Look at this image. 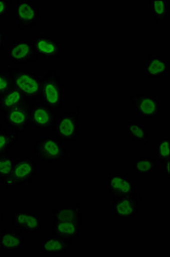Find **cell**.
<instances>
[{
    "instance_id": "6da1fadb",
    "label": "cell",
    "mask_w": 170,
    "mask_h": 257,
    "mask_svg": "<svg viewBox=\"0 0 170 257\" xmlns=\"http://www.w3.org/2000/svg\"><path fill=\"white\" fill-rule=\"evenodd\" d=\"M41 97L42 102L52 109H61L64 102V89L56 71H49L41 78Z\"/></svg>"
},
{
    "instance_id": "7a4b0ae2",
    "label": "cell",
    "mask_w": 170,
    "mask_h": 257,
    "mask_svg": "<svg viewBox=\"0 0 170 257\" xmlns=\"http://www.w3.org/2000/svg\"><path fill=\"white\" fill-rule=\"evenodd\" d=\"M130 109L143 119H156L162 113V101L156 93L132 95L130 98Z\"/></svg>"
},
{
    "instance_id": "3957f363",
    "label": "cell",
    "mask_w": 170,
    "mask_h": 257,
    "mask_svg": "<svg viewBox=\"0 0 170 257\" xmlns=\"http://www.w3.org/2000/svg\"><path fill=\"white\" fill-rule=\"evenodd\" d=\"M79 111L80 108L77 105L74 109L56 115L54 131L62 142H74L76 138L79 133Z\"/></svg>"
},
{
    "instance_id": "277c9868",
    "label": "cell",
    "mask_w": 170,
    "mask_h": 257,
    "mask_svg": "<svg viewBox=\"0 0 170 257\" xmlns=\"http://www.w3.org/2000/svg\"><path fill=\"white\" fill-rule=\"evenodd\" d=\"M34 153L43 164L58 162L65 157L66 148L64 142L56 136L42 137L37 138Z\"/></svg>"
},
{
    "instance_id": "5b68a950",
    "label": "cell",
    "mask_w": 170,
    "mask_h": 257,
    "mask_svg": "<svg viewBox=\"0 0 170 257\" xmlns=\"http://www.w3.org/2000/svg\"><path fill=\"white\" fill-rule=\"evenodd\" d=\"M37 160L28 157L16 159L12 173L3 182L6 186H26L29 184L34 176L36 174Z\"/></svg>"
},
{
    "instance_id": "8992f818",
    "label": "cell",
    "mask_w": 170,
    "mask_h": 257,
    "mask_svg": "<svg viewBox=\"0 0 170 257\" xmlns=\"http://www.w3.org/2000/svg\"><path fill=\"white\" fill-rule=\"evenodd\" d=\"M12 83L26 98L38 100L41 97V78L32 71L16 72L13 75Z\"/></svg>"
},
{
    "instance_id": "52a82bcc",
    "label": "cell",
    "mask_w": 170,
    "mask_h": 257,
    "mask_svg": "<svg viewBox=\"0 0 170 257\" xmlns=\"http://www.w3.org/2000/svg\"><path fill=\"white\" fill-rule=\"evenodd\" d=\"M34 39L16 40L10 45L9 58L10 63L16 66H24L37 63L38 58L34 49Z\"/></svg>"
},
{
    "instance_id": "ba28073f",
    "label": "cell",
    "mask_w": 170,
    "mask_h": 257,
    "mask_svg": "<svg viewBox=\"0 0 170 257\" xmlns=\"http://www.w3.org/2000/svg\"><path fill=\"white\" fill-rule=\"evenodd\" d=\"M15 22L18 23L20 30L33 28L41 22L40 10L36 2L33 0H18L15 3Z\"/></svg>"
},
{
    "instance_id": "9c48e42d",
    "label": "cell",
    "mask_w": 170,
    "mask_h": 257,
    "mask_svg": "<svg viewBox=\"0 0 170 257\" xmlns=\"http://www.w3.org/2000/svg\"><path fill=\"white\" fill-rule=\"evenodd\" d=\"M31 104L28 100L8 110L4 114V123L9 131L15 133L24 131L31 122Z\"/></svg>"
},
{
    "instance_id": "30bf717a",
    "label": "cell",
    "mask_w": 170,
    "mask_h": 257,
    "mask_svg": "<svg viewBox=\"0 0 170 257\" xmlns=\"http://www.w3.org/2000/svg\"><path fill=\"white\" fill-rule=\"evenodd\" d=\"M31 106L32 124L38 131H54L56 119L54 109L47 106L42 101L40 100Z\"/></svg>"
},
{
    "instance_id": "8fae6325",
    "label": "cell",
    "mask_w": 170,
    "mask_h": 257,
    "mask_svg": "<svg viewBox=\"0 0 170 257\" xmlns=\"http://www.w3.org/2000/svg\"><path fill=\"white\" fill-rule=\"evenodd\" d=\"M139 205V197L137 191L130 195L113 198L112 202L113 218H134L137 214Z\"/></svg>"
},
{
    "instance_id": "7c38bea8",
    "label": "cell",
    "mask_w": 170,
    "mask_h": 257,
    "mask_svg": "<svg viewBox=\"0 0 170 257\" xmlns=\"http://www.w3.org/2000/svg\"><path fill=\"white\" fill-rule=\"evenodd\" d=\"M36 54L43 60H54L61 56L58 41L48 34H41L34 39Z\"/></svg>"
},
{
    "instance_id": "4fadbf2b",
    "label": "cell",
    "mask_w": 170,
    "mask_h": 257,
    "mask_svg": "<svg viewBox=\"0 0 170 257\" xmlns=\"http://www.w3.org/2000/svg\"><path fill=\"white\" fill-rule=\"evenodd\" d=\"M108 187L112 198L130 195L136 191L135 181L128 175L110 173L108 176Z\"/></svg>"
},
{
    "instance_id": "5bb4252c",
    "label": "cell",
    "mask_w": 170,
    "mask_h": 257,
    "mask_svg": "<svg viewBox=\"0 0 170 257\" xmlns=\"http://www.w3.org/2000/svg\"><path fill=\"white\" fill-rule=\"evenodd\" d=\"M12 225L27 234L36 233L42 228V218L37 213L18 212L12 217Z\"/></svg>"
},
{
    "instance_id": "9a60e30c",
    "label": "cell",
    "mask_w": 170,
    "mask_h": 257,
    "mask_svg": "<svg viewBox=\"0 0 170 257\" xmlns=\"http://www.w3.org/2000/svg\"><path fill=\"white\" fill-rule=\"evenodd\" d=\"M26 243L22 232L16 229H3L0 231V249L2 251L20 250Z\"/></svg>"
},
{
    "instance_id": "2e32d148",
    "label": "cell",
    "mask_w": 170,
    "mask_h": 257,
    "mask_svg": "<svg viewBox=\"0 0 170 257\" xmlns=\"http://www.w3.org/2000/svg\"><path fill=\"white\" fill-rule=\"evenodd\" d=\"M72 241L73 239L50 235L42 241L40 245V251L51 254H66L72 245Z\"/></svg>"
},
{
    "instance_id": "e0dca14e",
    "label": "cell",
    "mask_w": 170,
    "mask_h": 257,
    "mask_svg": "<svg viewBox=\"0 0 170 257\" xmlns=\"http://www.w3.org/2000/svg\"><path fill=\"white\" fill-rule=\"evenodd\" d=\"M145 72L149 79L166 77L168 62L162 55L150 54L146 60Z\"/></svg>"
},
{
    "instance_id": "ac0fdd59",
    "label": "cell",
    "mask_w": 170,
    "mask_h": 257,
    "mask_svg": "<svg viewBox=\"0 0 170 257\" xmlns=\"http://www.w3.org/2000/svg\"><path fill=\"white\" fill-rule=\"evenodd\" d=\"M81 222L70 221H56L54 220L51 235L76 239L80 233Z\"/></svg>"
},
{
    "instance_id": "d6986e66",
    "label": "cell",
    "mask_w": 170,
    "mask_h": 257,
    "mask_svg": "<svg viewBox=\"0 0 170 257\" xmlns=\"http://www.w3.org/2000/svg\"><path fill=\"white\" fill-rule=\"evenodd\" d=\"M27 100L28 98L18 89L10 87L6 92L0 96V112L5 114L8 110L20 105Z\"/></svg>"
},
{
    "instance_id": "ffe728a7",
    "label": "cell",
    "mask_w": 170,
    "mask_h": 257,
    "mask_svg": "<svg viewBox=\"0 0 170 257\" xmlns=\"http://www.w3.org/2000/svg\"><path fill=\"white\" fill-rule=\"evenodd\" d=\"M54 220L56 221H70L82 222V213L78 203L76 206L52 208Z\"/></svg>"
},
{
    "instance_id": "44dd1931",
    "label": "cell",
    "mask_w": 170,
    "mask_h": 257,
    "mask_svg": "<svg viewBox=\"0 0 170 257\" xmlns=\"http://www.w3.org/2000/svg\"><path fill=\"white\" fill-rule=\"evenodd\" d=\"M130 137L133 142H141L144 144L151 142L148 131L145 125L138 120H130L129 123Z\"/></svg>"
},
{
    "instance_id": "7402d4cb",
    "label": "cell",
    "mask_w": 170,
    "mask_h": 257,
    "mask_svg": "<svg viewBox=\"0 0 170 257\" xmlns=\"http://www.w3.org/2000/svg\"><path fill=\"white\" fill-rule=\"evenodd\" d=\"M134 171L137 175H150L156 169V159L151 156L140 157L132 160Z\"/></svg>"
},
{
    "instance_id": "603a6c76",
    "label": "cell",
    "mask_w": 170,
    "mask_h": 257,
    "mask_svg": "<svg viewBox=\"0 0 170 257\" xmlns=\"http://www.w3.org/2000/svg\"><path fill=\"white\" fill-rule=\"evenodd\" d=\"M18 137L16 133L10 131L0 128V156L8 154L10 150L14 148Z\"/></svg>"
},
{
    "instance_id": "cb8c5ba5",
    "label": "cell",
    "mask_w": 170,
    "mask_h": 257,
    "mask_svg": "<svg viewBox=\"0 0 170 257\" xmlns=\"http://www.w3.org/2000/svg\"><path fill=\"white\" fill-rule=\"evenodd\" d=\"M151 16L156 24L166 22L168 17V2L166 0H151Z\"/></svg>"
},
{
    "instance_id": "d4e9b609",
    "label": "cell",
    "mask_w": 170,
    "mask_h": 257,
    "mask_svg": "<svg viewBox=\"0 0 170 257\" xmlns=\"http://www.w3.org/2000/svg\"><path fill=\"white\" fill-rule=\"evenodd\" d=\"M16 159L9 154L0 156V180L2 182H4L10 177Z\"/></svg>"
},
{
    "instance_id": "484cf974",
    "label": "cell",
    "mask_w": 170,
    "mask_h": 257,
    "mask_svg": "<svg viewBox=\"0 0 170 257\" xmlns=\"http://www.w3.org/2000/svg\"><path fill=\"white\" fill-rule=\"evenodd\" d=\"M170 137H164L156 144V158L160 164L170 162Z\"/></svg>"
},
{
    "instance_id": "4316f807",
    "label": "cell",
    "mask_w": 170,
    "mask_h": 257,
    "mask_svg": "<svg viewBox=\"0 0 170 257\" xmlns=\"http://www.w3.org/2000/svg\"><path fill=\"white\" fill-rule=\"evenodd\" d=\"M12 78L8 72L0 71V96L6 92L10 88Z\"/></svg>"
},
{
    "instance_id": "83f0119b",
    "label": "cell",
    "mask_w": 170,
    "mask_h": 257,
    "mask_svg": "<svg viewBox=\"0 0 170 257\" xmlns=\"http://www.w3.org/2000/svg\"><path fill=\"white\" fill-rule=\"evenodd\" d=\"M12 3L10 0H0V17L9 16Z\"/></svg>"
},
{
    "instance_id": "f1b7e54d",
    "label": "cell",
    "mask_w": 170,
    "mask_h": 257,
    "mask_svg": "<svg viewBox=\"0 0 170 257\" xmlns=\"http://www.w3.org/2000/svg\"><path fill=\"white\" fill-rule=\"evenodd\" d=\"M4 47V35L0 31V49H2Z\"/></svg>"
},
{
    "instance_id": "f546056e",
    "label": "cell",
    "mask_w": 170,
    "mask_h": 257,
    "mask_svg": "<svg viewBox=\"0 0 170 257\" xmlns=\"http://www.w3.org/2000/svg\"><path fill=\"white\" fill-rule=\"evenodd\" d=\"M4 218V213L1 207H0V223H3Z\"/></svg>"
},
{
    "instance_id": "4dcf8cb0",
    "label": "cell",
    "mask_w": 170,
    "mask_h": 257,
    "mask_svg": "<svg viewBox=\"0 0 170 257\" xmlns=\"http://www.w3.org/2000/svg\"><path fill=\"white\" fill-rule=\"evenodd\" d=\"M4 255H3V252H2V250H1V249H0V256H3Z\"/></svg>"
},
{
    "instance_id": "1f68e13d",
    "label": "cell",
    "mask_w": 170,
    "mask_h": 257,
    "mask_svg": "<svg viewBox=\"0 0 170 257\" xmlns=\"http://www.w3.org/2000/svg\"><path fill=\"white\" fill-rule=\"evenodd\" d=\"M1 127H1V125H0V128H1Z\"/></svg>"
}]
</instances>
